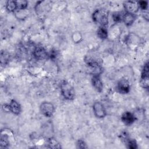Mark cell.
Masks as SVG:
<instances>
[{
  "label": "cell",
  "instance_id": "6da1fadb",
  "mask_svg": "<svg viewBox=\"0 0 149 149\" xmlns=\"http://www.w3.org/2000/svg\"><path fill=\"white\" fill-rule=\"evenodd\" d=\"M93 20L95 22L100 23L104 27L108 24V13L104 10H96L93 13Z\"/></svg>",
  "mask_w": 149,
  "mask_h": 149
},
{
  "label": "cell",
  "instance_id": "7a4b0ae2",
  "mask_svg": "<svg viewBox=\"0 0 149 149\" xmlns=\"http://www.w3.org/2000/svg\"><path fill=\"white\" fill-rule=\"evenodd\" d=\"M62 94L67 100H73L74 97V90L73 87L66 81H63L61 84Z\"/></svg>",
  "mask_w": 149,
  "mask_h": 149
},
{
  "label": "cell",
  "instance_id": "3957f363",
  "mask_svg": "<svg viewBox=\"0 0 149 149\" xmlns=\"http://www.w3.org/2000/svg\"><path fill=\"white\" fill-rule=\"evenodd\" d=\"M40 111L44 116L50 117L54 112V107L50 102H44L40 105Z\"/></svg>",
  "mask_w": 149,
  "mask_h": 149
},
{
  "label": "cell",
  "instance_id": "277c9868",
  "mask_svg": "<svg viewBox=\"0 0 149 149\" xmlns=\"http://www.w3.org/2000/svg\"><path fill=\"white\" fill-rule=\"evenodd\" d=\"M93 111L95 115L100 118L105 116L107 113L103 105L100 102H95L93 104Z\"/></svg>",
  "mask_w": 149,
  "mask_h": 149
},
{
  "label": "cell",
  "instance_id": "5b68a950",
  "mask_svg": "<svg viewBox=\"0 0 149 149\" xmlns=\"http://www.w3.org/2000/svg\"><path fill=\"white\" fill-rule=\"evenodd\" d=\"M140 84L144 88L148 87V63L145 64L141 73Z\"/></svg>",
  "mask_w": 149,
  "mask_h": 149
},
{
  "label": "cell",
  "instance_id": "8992f818",
  "mask_svg": "<svg viewBox=\"0 0 149 149\" xmlns=\"http://www.w3.org/2000/svg\"><path fill=\"white\" fill-rule=\"evenodd\" d=\"M124 7L126 12L134 14L139 9V3L134 1H126L124 3Z\"/></svg>",
  "mask_w": 149,
  "mask_h": 149
},
{
  "label": "cell",
  "instance_id": "52a82bcc",
  "mask_svg": "<svg viewBox=\"0 0 149 149\" xmlns=\"http://www.w3.org/2000/svg\"><path fill=\"white\" fill-rule=\"evenodd\" d=\"M117 88L118 91L122 94L127 93L130 90V86L128 81L125 79H121L118 83Z\"/></svg>",
  "mask_w": 149,
  "mask_h": 149
},
{
  "label": "cell",
  "instance_id": "ba28073f",
  "mask_svg": "<svg viewBox=\"0 0 149 149\" xmlns=\"http://www.w3.org/2000/svg\"><path fill=\"white\" fill-rule=\"evenodd\" d=\"M121 119L125 125H130L135 121L136 118L132 113L129 112H125L123 113Z\"/></svg>",
  "mask_w": 149,
  "mask_h": 149
},
{
  "label": "cell",
  "instance_id": "9c48e42d",
  "mask_svg": "<svg viewBox=\"0 0 149 149\" xmlns=\"http://www.w3.org/2000/svg\"><path fill=\"white\" fill-rule=\"evenodd\" d=\"M34 56L37 59H43L47 56V52L42 47H37L34 51Z\"/></svg>",
  "mask_w": 149,
  "mask_h": 149
},
{
  "label": "cell",
  "instance_id": "30bf717a",
  "mask_svg": "<svg viewBox=\"0 0 149 149\" xmlns=\"http://www.w3.org/2000/svg\"><path fill=\"white\" fill-rule=\"evenodd\" d=\"M92 83L94 88L98 91H101L103 85L100 78L99 74H93V76L92 77Z\"/></svg>",
  "mask_w": 149,
  "mask_h": 149
},
{
  "label": "cell",
  "instance_id": "8fae6325",
  "mask_svg": "<svg viewBox=\"0 0 149 149\" xmlns=\"http://www.w3.org/2000/svg\"><path fill=\"white\" fill-rule=\"evenodd\" d=\"M134 20H135L134 14L126 12L123 15L122 20L124 22L125 24L127 26L131 25L134 22Z\"/></svg>",
  "mask_w": 149,
  "mask_h": 149
},
{
  "label": "cell",
  "instance_id": "7c38bea8",
  "mask_svg": "<svg viewBox=\"0 0 149 149\" xmlns=\"http://www.w3.org/2000/svg\"><path fill=\"white\" fill-rule=\"evenodd\" d=\"M9 108H10V111H11L14 114L18 115L20 112V110H21L20 106L19 104L14 100L10 101V103L9 104Z\"/></svg>",
  "mask_w": 149,
  "mask_h": 149
},
{
  "label": "cell",
  "instance_id": "4fadbf2b",
  "mask_svg": "<svg viewBox=\"0 0 149 149\" xmlns=\"http://www.w3.org/2000/svg\"><path fill=\"white\" fill-rule=\"evenodd\" d=\"M9 145L8 136L6 134H1V140H0V147L1 148H6Z\"/></svg>",
  "mask_w": 149,
  "mask_h": 149
},
{
  "label": "cell",
  "instance_id": "5bb4252c",
  "mask_svg": "<svg viewBox=\"0 0 149 149\" xmlns=\"http://www.w3.org/2000/svg\"><path fill=\"white\" fill-rule=\"evenodd\" d=\"M6 8L9 12H13L17 9L16 1H8L6 3Z\"/></svg>",
  "mask_w": 149,
  "mask_h": 149
},
{
  "label": "cell",
  "instance_id": "9a60e30c",
  "mask_svg": "<svg viewBox=\"0 0 149 149\" xmlns=\"http://www.w3.org/2000/svg\"><path fill=\"white\" fill-rule=\"evenodd\" d=\"M97 35L101 39L106 38L108 36L107 30L104 26L100 27L97 31Z\"/></svg>",
  "mask_w": 149,
  "mask_h": 149
},
{
  "label": "cell",
  "instance_id": "2e32d148",
  "mask_svg": "<svg viewBox=\"0 0 149 149\" xmlns=\"http://www.w3.org/2000/svg\"><path fill=\"white\" fill-rule=\"evenodd\" d=\"M48 145L49 146V148H60L61 146L59 144L58 141L53 139V138H50L48 140Z\"/></svg>",
  "mask_w": 149,
  "mask_h": 149
},
{
  "label": "cell",
  "instance_id": "e0dca14e",
  "mask_svg": "<svg viewBox=\"0 0 149 149\" xmlns=\"http://www.w3.org/2000/svg\"><path fill=\"white\" fill-rule=\"evenodd\" d=\"M17 3V9L23 10L27 6V2L26 1H16Z\"/></svg>",
  "mask_w": 149,
  "mask_h": 149
},
{
  "label": "cell",
  "instance_id": "ac0fdd59",
  "mask_svg": "<svg viewBox=\"0 0 149 149\" xmlns=\"http://www.w3.org/2000/svg\"><path fill=\"white\" fill-rule=\"evenodd\" d=\"M123 15L122 13L119 12H116L113 15V19L116 22H119L122 20Z\"/></svg>",
  "mask_w": 149,
  "mask_h": 149
},
{
  "label": "cell",
  "instance_id": "d6986e66",
  "mask_svg": "<svg viewBox=\"0 0 149 149\" xmlns=\"http://www.w3.org/2000/svg\"><path fill=\"white\" fill-rule=\"evenodd\" d=\"M139 8L144 10L147 7V2L146 1H140L139 2Z\"/></svg>",
  "mask_w": 149,
  "mask_h": 149
},
{
  "label": "cell",
  "instance_id": "ffe728a7",
  "mask_svg": "<svg viewBox=\"0 0 149 149\" xmlns=\"http://www.w3.org/2000/svg\"><path fill=\"white\" fill-rule=\"evenodd\" d=\"M77 146H78V147L79 148H86V144L84 143V141H83V140H80L78 141V143H77Z\"/></svg>",
  "mask_w": 149,
  "mask_h": 149
}]
</instances>
